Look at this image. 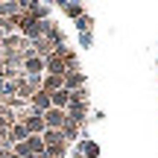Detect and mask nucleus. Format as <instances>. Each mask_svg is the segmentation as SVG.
Segmentation results:
<instances>
[{
    "label": "nucleus",
    "instance_id": "9b49d317",
    "mask_svg": "<svg viewBox=\"0 0 158 158\" xmlns=\"http://www.w3.org/2000/svg\"><path fill=\"white\" fill-rule=\"evenodd\" d=\"M64 88V79L62 76H50V73H44V91H62Z\"/></svg>",
    "mask_w": 158,
    "mask_h": 158
},
{
    "label": "nucleus",
    "instance_id": "f257e3e1",
    "mask_svg": "<svg viewBox=\"0 0 158 158\" xmlns=\"http://www.w3.org/2000/svg\"><path fill=\"white\" fill-rule=\"evenodd\" d=\"M50 91H44V88H41V91H35V94L32 97H29V108H32V111H38V114H44V111H50V108H53V100H50Z\"/></svg>",
    "mask_w": 158,
    "mask_h": 158
},
{
    "label": "nucleus",
    "instance_id": "39448f33",
    "mask_svg": "<svg viewBox=\"0 0 158 158\" xmlns=\"http://www.w3.org/2000/svg\"><path fill=\"white\" fill-rule=\"evenodd\" d=\"M21 70H23V76H44V59H38V56L23 59Z\"/></svg>",
    "mask_w": 158,
    "mask_h": 158
},
{
    "label": "nucleus",
    "instance_id": "2eb2a0df",
    "mask_svg": "<svg viewBox=\"0 0 158 158\" xmlns=\"http://www.w3.org/2000/svg\"><path fill=\"white\" fill-rule=\"evenodd\" d=\"M62 12H64L68 18H76V21H79V18L85 15V9H82L79 3H62Z\"/></svg>",
    "mask_w": 158,
    "mask_h": 158
},
{
    "label": "nucleus",
    "instance_id": "0eeeda50",
    "mask_svg": "<svg viewBox=\"0 0 158 158\" xmlns=\"http://www.w3.org/2000/svg\"><path fill=\"white\" fill-rule=\"evenodd\" d=\"M62 135H64V141H68V143H73V141H79V135H82V126H76L73 120L68 117V123L62 126Z\"/></svg>",
    "mask_w": 158,
    "mask_h": 158
},
{
    "label": "nucleus",
    "instance_id": "7ed1b4c3",
    "mask_svg": "<svg viewBox=\"0 0 158 158\" xmlns=\"http://www.w3.org/2000/svg\"><path fill=\"white\" fill-rule=\"evenodd\" d=\"M44 123H47V129H62L68 123V111L64 108H50V111H44Z\"/></svg>",
    "mask_w": 158,
    "mask_h": 158
},
{
    "label": "nucleus",
    "instance_id": "f03ea898",
    "mask_svg": "<svg viewBox=\"0 0 158 158\" xmlns=\"http://www.w3.org/2000/svg\"><path fill=\"white\" fill-rule=\"evenodd\" d=\"M23 126H27L29 135H44V129H47L44 114H38V111H32V108H29V114L23 117Z\"/></svg>",
    "mask_w": 158,
    "mask_h": 158
},
{
    "label": "nucleus",
    "instance_id": "f3484780",
    "mask_svg": "<svg viewBox=\"0 0 158 158\" xmlns=\"http://www.w3.org/2000/svg\"><path fill=\"white\" fill-rule=\"evenodd\" d=\"M32 158H47V155H32Z\"/></svg>",
    "mask_w": 158,
    "mask_h": 158
},
{
    "label": "nucleus",
    "instance_id": "4468645a",
    "mask_svg": "<svg viewBox=\"0 0 158 158\" xmlns=\"http://www.w3.org/2000/svg\"><path fill=\"white\" fill-rule=\"evenodd\" d=\"M68 147L70 143H56V147H47V158H68Z\"/></svg>",
    "mask_w": 158,
    "mask_h": 158
},
{
    "label": "nucleus",
    "instance_id": "f8f14e48",
    "mask_svg": "<svg viewBox=\"0 0 158 158\" xmlns=\"http://www.w3.org/2000/svg\"><path fill=\"white\" fill-rule=\"evenodd\" d=\"M9 132H12V138H15V143H21V141H27V138H29V132H27V126H23V120H18Z\"/></svg>",
    "mask_w": 158,
    "mask_h": 158
},
{
    "label": "nucleus",
    "instance_id": "423d86ee",
    "mask_svg": "<svg viewBox=\"0 0 158 158\" xmlns=\"http://www.w3.org/2000/svg\"><path fill=\"white\" fill-rule=\"evenodd\" d=\"M62 79H64V88H68V91H79V88H85V73H82V70H68Z\"/></svg>",
    "mask_w": 158,
    "mask_h": 158
},
{
    "label": "nucleus",
    "instance_id": "20e7f679",
    "mask_svg": "<svg viewBox=\"0 0 158 158\" xmlns=\"http://www.w3.org/2000/svg\"><path fill=\"white\" fill-rule=\"evenodd\" d=\"M44 38H50L56 50H59V47H68V35H64L62 27H56L53 21H47V32H44Z\"/></svg>",
    "mask_w": 158,
    "mask_h": 158
},
{
    "label": "nucleus",
    "instance_id": "1a4fd4ad",
    "mask_svg": "<svg viewBox=\"0 0 158 158\" xmlns=\"http://www.w3.org/2000/svg\"><path fill=\"white\" fill-rule=\"evenodd\" d=\"M44 147H56V143H68L64 141V135H62V129H44Z\"/></svg>",
    "mask_w": 158,
    "mask_h": 158
},
{
    "label": "nucleus",
    "instance_id": "ddd939ff",
    "mask_svg": "<svg viewBox=\"0 0 158 158\" xmlns=\"http://www.w3.org/2000/svg\"><path fill=\"white\" fill-rule=\"evenodd\" d=\"M79 152H82L85 158H97V155H100V147H97L94 141H82V143H79Z\"/></svg>",
    "mask_w": 158,
    "mask_h": 158
},
{
    "label": "nucleus",
    "instance_id": "6e6552de",
    "mask_svg": "<svg viewBox=\"0 0 158 158\" xmlns=\"http://www.w3.org/2000/svg\"><path fill=\"white\" fill-rule=\"evenodd\" d=\"M23 143L29 147V152H32V155H44V152H47V147H44V138H41V135H29Z\"/></svg>",
    "mask_w": 158,
    "mask_h": 158
},
{
    "label": "nucleus",
    "instance_id": "9d476101",
    "mask_svg": "<svg viewBox=\"0 0 158 158\" xmlns=\"http://www.w3.org/2000/svg\"><path fill=\"white\" fill-rule=\"evenodd\" d=\"M53 108H68L70 106V91L68 88H62V91H53Z\"/></svg>",
    "mask_w": 158,
    "mask_h": 158
},
{
    "label": "nucleus",
    "instance_id": "dca6fc26",
    "mask_svg": "<svg viewBox=\"0 0 158 158\" xmlns=\"http://www.w3.org/2000/svg\"><path fill=\"white\" fill-rule=\"evenodd\" d=\"M79 29H82V32H88V29H91V18H88V15L79 18Z\"/></svg>",
    "mask_w": 158,
    "mask_h": 158
}]
</instances>
